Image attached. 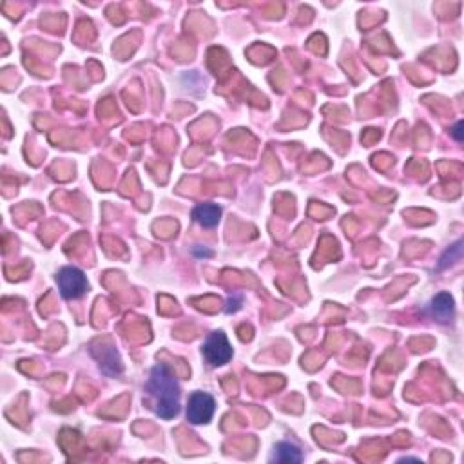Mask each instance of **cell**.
Instances as JSON below:
<instances>
[{
  "label": "cell",
  "mask_w": 464,
  "mask_h": 464,
  "mask_svg": "<svg viewBox=\"0 0 464 464\" xmlns=\"http://www.w3.org/2000/svg\"><path fill=\"white\" fill-rule=\"evenodd\" d=\"M452 135H454V138L457 141H463V122H457V126L454 127Z\"/></svg>",
  "instance_id": "cell-10"
},
{
  "label": "cell",
  "mask_w": 464,
  "mask_h": 464,
  "mask_svg": "<svg viewBox=\"0 0 464 464\" xmlns=\"http://www.w3.org/2000/svg\"><path fill=\"white\" fill-rule=\"evenodd\" d=\"M146 392L153 399L155 413L162 419H173L180 412V385L165 365H156L146 383Z\"/></svg>",
  "instance_id": "cell-1"
},
{
  "label": "cell",
  "mask_w": 464,
  "mask_h": 464,
  "mask_svg": "<svg viewBox=\"0 0 464 464\" xmlns=\"http://www.w3.org/2000/svg\"><path fill=\"white\" fill-rule=\"evenodd\" d=\"M203 356L207 363L212 366H221L230 361L232 357V348L223 332H212L207 341L203 343Z\"/></svg>",
  "instance_id": "cell-3"
},
{
  "label": "cell",
  "mask_w": 464,
  "mask_h": 464,
  "mask_svg": "<svg viewBox=\"0 0 464 464\" xmlns=\"http://www.w3.org/2000/svg\"><path fill=\"white\" fill-rule=\"evenodd\" d=\"M461 254H463V241H457L454 247H450V249L442 254L441 261H439V270H442V268H446L448 265H452L454 261L461 259Z\"/></svg>",
  "instance_id": "cell-9"
},
{
  "label": "cell",
  "mask_w": 464,
  "mask_h": 464,
  "mask_svg": "<svg viewBox=\"0 0 464 464\" xmlns=\"http://www.w3.org/2000/svg\"><path fill=\"white\" fill-rule=\"evenodd\" d=\"M193 218L200 225L211 229V227H216L220 223L221 209L216 203H202L193 211Z\"/></svg>",
  "instance_id": "cell-7"
},
{
  "label": "cell",
  "mask_w": 464,
  "mask_h": 464,
  "mask_svg": "<svg viewBox=\"0 0 464 464\" xmlns=\"http://www.w3.org/2000/svg\"><path fill=\"white\" fill-rule=\"evenodd\" d=\"M214 397L209 394H203V392H194L191 397H189V406H187V419L193 424H205L212 419L214 415Z\"/></svg>",
  "instance_id": "cell-4"
},
{
  "label": "cell",
  "mask_w": 464,
  "mask_h": 464,
  "mask_svg": "<svg viewBox=\"0 0 464 464\" xmlns=\"http://www.w3.org/2000/svg\"><path fill=\"white\" fill-rule=\"evenodd\" d=\"M194 254H196V256H207V258H209V256H212V252L211 250H200V249H194Z\"/></svg>",
  "instance_id": "cell-11"
},
{
  "label": "cell",
  "mask_w": 464,
  "mask_h": 464,
  "mask_svg": "<svg viewBox=\"0 0 464 464\" xmlns=\"http://www.w3.org/2000/svg\"><path fill=\"white\" fill-rule=\"evenodd\" d=\"M430 314L437 319V321H441V323H448L454 319L455 314V305H454V298L450 294H446V292H441V294H437L433 300H431L430 307Z\"/></svg>",
  "instance_id": "cell-6"
},
{
  "label": "cell",
  "mask_w": 464,
  "mask_h": 464,
  "mask_svg": "<svg viewBox=\"0 0 464 464\" xmlns=\"http://www.w3.org/2000/svg\"><path fill=\"white\" fill-rule=\"evenodd\" d=\"M57 283L62 298H66V300H78L87 291V280H85L84 272L75 267L62 268L58 272Z\"/></svg>",
  "instance_id": "cell-2"
},
{
  "label": "cell",
  "mask_w": 464,
  "mask_h": 464,
  "mask_svg": "<svg viewBox=\"0 0 464 464\" xmlns=\"http://www.w3.org/2000/svg\"><path fill=\"white\" fill-rule=\"evenodd\" d=\"M91 354L98 361L100 370L105 375L117 377L118 374H122V361H120V356H118L117 348L113 345H109V343H94L93 348H91Z\"/></svg>",
  "instance_id": "cell-5"
},
{
  "label": "cell",
  "mask_w": 464,
  "mask_h": 464,
  "mask_svg": "<svg viewBox=\"0 0 464 464\" xmlns=\"http://www.w3.org/2000/svg\"><path fill=\"white\" fill-rule=\"evenodd\" d=\"M272 459L276 461V463H301L303 461V454L292 442H277L276 448H274Z\"/></svg>",
  "instance_id": "cell-8"
}]
</instances>
